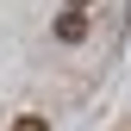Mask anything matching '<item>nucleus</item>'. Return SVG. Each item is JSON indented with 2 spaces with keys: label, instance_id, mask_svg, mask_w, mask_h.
Returning a JSON list of instances; mask_svg holds the SVG:
<instances>
[{
  "label": "nucleus",
  "instance_id": "f257e3e1",
  "mask_svg": "<svg viewBox=\"0 0 131 131\" xmlns=\"http://www.w3.org/2000/svg\"><path fill=\"white\" fill-rule=\"evenodd\" d=\"M56 38H62V44H81V38H88V13H75V6H69V13L56 19Z\"/></svg>",
  "mask_w": 131,
  "mask_h": 131
},
{
  "label": "nucleus",
  "instance_id": "f03ea898",
  "mask_svg": "<svg viewBox=\"0 0 131 131\" xmlns=\"http://www.w3.org/2000/svg\"><path fill=\"white\" fill-rule=\"evenodd\" d=\"M13 131H50V119H38V112H25V119H13Z\"/></svg>",
  "mask_w": 131,
  "mask_h": 131
},
{
  "label": "nucleus",
  "instance_id": "7ed1b4c3",
  "mask_svg": "<svg viewBox=\"0 0 131 131\" xmlns=\"http://www.w3.org/2000/svg\"><path fill=\"white\" fill-rule=\"evenodd\" d=\"M69 6H75V13H81V6H88V0H69Z\"/></svg>",
  "mask_w": 131,
  "mask_h": 131
}]
</instances>
